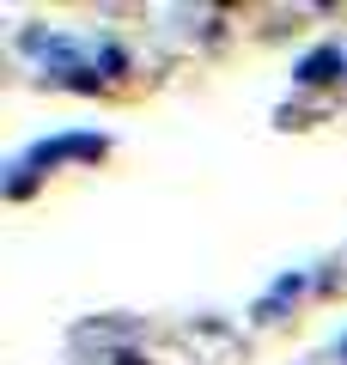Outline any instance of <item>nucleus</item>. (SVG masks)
I'll return each instance as SVG.
<instances>
[{
	"label": "nucleus",
	"instance_id": "obj_1",
	"mask_svg": "<svg viewBox=\"0 0 347 365\" xmlns=\"http://www.w3.org/2000/svg\"><path fill=\"white\" fill-rule=\"evenodd\" d=\"M329 67H341V55H335V49H323V55H311V61L298 67V79H329Z\"/></svg>",
	"mask_w": 347,
	"mask_h": 365
}]
</instances>
